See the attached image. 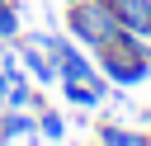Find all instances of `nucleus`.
<instances>
[{"instance_id": "obj_1", "label": "nucleus", "mask_w": 151, "mask_h": 146, "mask_svg": "<svg viewBox=\"0 0 151 146\" xmlns=\"http://www.w3.org/2000/svg\"><path fill=\"white\" fill-rule=\"evenodd\" d=\"M94 66H99V75L109 85H142L151 75V42L123 28L113 42L94 47Z\"/></svg>"}, {"instance_id": "obj_2", "label": "nucleus", "mask_w": 151, "mask_h": 146, "mask_svg": "<svg viewBox=\"0 0 151 146\" xmlns=\"http://www.w3.org/2000/svg\"><path fill=\"white\" fill-rule=\"evenodd\" d=\"M66 33L80 42V47H104V42H113L118 33H123V24H118V14H113V5L109 0H66Z\"/></svg>"}, {"instance_id": "obj_3", "label": "nucleus", "mask_w": 151, "mask_h": 146, "mask_svg": "<svg viewBox=\"0 0 151 146\" xmlns=\"http://www.w3.org/2000/svg\"><path fill=\"white\" fill-rule=\"evenodd\" d=\"M61 85V94L76 104V108H99L104 99H109V80L104 75H90V80H57Z\"/></svg>"}, {"instance_id": "obj_4", "label": "nucleus", "mask_w": 151, "mask_h": 146, "mask_svg": "<svg viewBox=\"0 0 151 146\" xmlns=\"http://www.w3.org/2000/svg\"><path fill=\"white\" fill-rule=\"evenodd\" d=\"M14 42H19V61H24V71H28L38 85H52V80H57V61H52L33 38H14Z\"/></svg>"}, {"instance_id": "obj_5", "label": "nucleus", "mask_w": 151, "mask_h": 146, "mask_svg": "<svg viewBox=\"0 0 151 146\" xmlns=\"http://www.w3.org/2000/svg\"><path fill=\"white\" fill-rule=\"evenodd\" d=\"M109 5H113L118 24H123L127 33H137V38L151 42V0H109Z\"/></svg>"}, {"instance_id": "obj_6", "label": "nucleus", "mask_w": 151, "mask_h": 146, "mask_svg": "<svg viewBox=\"0 0 151 146\" xmlns=\"http://www.w3.org/2000/svg\"><path fill=\"white\" fill-rule=\"evenodd\" d=\"M38 137V113L33 108H5L0 113V141H24Z\"/></svg>"}, {"instance_id": "obj_7", "label": "nucleus", "mask_w": 151, "mask_h": 146, "mask_svg": "<svg viewBox=\"0 0 151 146\" xmlns=\"http://www.w3.org/2000/svg\"><path fill=\"white\" fill-rule=\"evenodd\" d=\"M38 137H42V141H61V137H66V118H61L57 108H47V104L38 108Z\"/></svg>"}, {"instance_id": "obj_8", "label": "nucleus", "mask_w": 151, "mask_h": 146, "mask_svg": "<svg viewBox=\"0 0 151 146\" xmlns=\"http://www.w3.org/2000/svg\"><path fill=\"white\" fill-rule=\"evenodd\" d=\"M94 137H99L104 146H142V141H151V137H142V132H132V127H113V122H104Z\"/></svg>"}, {"instance_id": "obj_9", "label": "nucleus", "mask_w": 151, "mask_h": 146, "mask_svg": "<svg viewBox=\"0 0 151 146\" xmlns=\"http://www.w3.org/2000/svg\"><path fill=\"white\" fill-rule=\"evenodd\" d=\"M14 38H19V5L0 0V42H14Z\"/></svg>"}]
</instances>
